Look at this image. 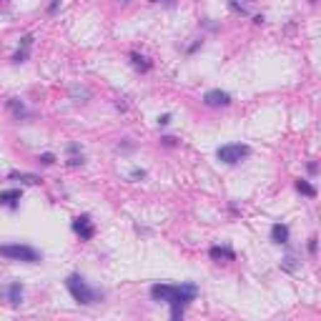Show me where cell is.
Instances as JSON below:
<instances>
[{
  "mask_svg": "<svg viewBox=\"0 0 321 321\" xmlns=\"http://www.w3.org/2000/svg\"><path fill=\"white\" fill-rule=\"evenodd\" d=\"M151 296L156 301L171 304V319H183V309L198 296V289L193 284H156L151 286Z\"/></svg>",
  "mask_w": 321,
  "mask_h": 321,
  "instance_id": "6da1fadb",
  "label": "cell"
},
{
  "mask_svg": "<svg viewBox=\"0 0 321 321\" xmlns=\"http://www.w3.org/2000/svg\"><path fill=\"white\" fill-rule=\"evenodd\" d=\"M65 286L70 291V296L76 299L78 304H83V306H91V304H96V301L103 299V294L96 291V289H91L88 284H85L83 276H78V273H70L68 279H65Z\"/></svg>",
  "mask_w": 321,
  "mask_h": 321,
  "instance_id": "7a4b0ae2",
  "label": "cell"
},
{
  "mask_svg": "<svg viewBox=\"0 0 321 321\" xmlns=\"http://www.w3.org/2000/svg\"><path fill=\"white\" fill-rule=\"evenodd\" d=\"M0 256L10 258V261H25V264H38L40 261V251H35L28 243H5L0 246Z\"/></svg>",
  "mask_w": 321,
  "mask_h": 321,
  "instance_id": "3957f363",
  "label": "cell"
},
{
  "mask_svg": "<svg viewBox=\"0 0 321 321\" xmlns=\"http://www.w3.org/2000/svg\"><path fill=\"white\" fill-rule=\"evenodd\" d=\"M251 153V148L246 143H226V145H221V148L216 151V156H218V160H224V163H228V166H233V163H241V160Z\"/></svg>",
  "mask_w": 321,
  "mask_h": 321,
  "instance_id": "277c9868",
  "label": "cell"
},
{
  "mask_svg": "<svg viewBox=\"0 0 321 321\" xmlns=\"http://www.w3.org/2000/svg\"><path fill=\"white\" fill-rule=\"evenodd\" d=\"M73 231H76L83 241H91V239L96 236V226H93V221H91V216H88V213H83V216H78V218H73Z\"/></svg>",
  "mask_w": 321,
  "mask_h": 321,
  "instance_id": "5b68a950",
  "label": "cell"
},
{
  "mask_svg": "<svg viewBox=\"0 0 321 321\" xmlns=\"http://www.w3.org/2000/svg\"><path fill=\"white\" fill-rule=\"evenodd\" d=\"M203 100H206V106H211V108H218V106H228V103H231V96H228L226 91H218V88H213V91H209L206 96H203Z\"/></svg>",
  "mask_w": 321,
  "mask_h": 321,
  "instance_id": "8992f818",
  "label": "cell"
},
{
  "mask_svg": "<svg viewBox=\"0 0 321 321\" xmlns=\"http://www.w3.org/2000/svg\"><path fill=\"white\" fill-rule=\"evenodd\" d=\"M209 256H211L213 261H233V258H236L233 249H228V246H211V249H209Z\"/></svg>",
  "mask_w": 321,
  "mask_h": 321,
  "instance_id": "52a82bcc",
  "label": "cell"
},
{
  "mask_svg": "<svg viewBox=\"0 0 321 321\" xmlns=\"http://www.w3.org/2000/svg\"><path fill=\"white\" fill-rule=\"evenodd\" d=\"M23 198V191L20 188H8V191H0V203H5V206L16 209V203Z\"/></svg>",
  "mask_w": 321,
  "mask_h": 321,
  "instance_id": "ba28073f",
  "label": "cell"
},
{
  "mask_svg": "<svg viewBox=\"0 0 321 321\" xmlns=\"http://www.w3.org/2000/svg\"><path fill=\"white\" fill-rule=\"evenodd\" d=\"M271 241L273 243H289V226L286 224H273L271 226Z\"/></svg>",
  "mask_w": 321,
  "mask_h": 321,
  "instance_id": "9c48e42d",
  "label": "cell"
},
{
  "mask_svg": "<svg viewBox=\"0 0 321 321\" xmlns=\"http://www.w3.org/2000/svg\"><path fill=\"white\" fill-rule=\"evenodd\" d=\"M10 178H13V181H20V183H28V186H38V183H40V176H35V173L10 171Z\"/></svg>",
  "mask_w": 321,
  "mask_h": 321,
  "instance_id": "30bf717a",
  "label": "cell"
},
{
  "mask_svg": "<svg viewBox=\"0 0 321 321\" xmlns=\"http://www.w3.org/2000/svg\"><path fill=\"white\" fill-rule=\"evenodd\" d=\"M8 108H10V113L16 115V118H25V115H28L25 103H23V100H18V98H10L8 100Z\"/></svg>",
  "mask_w": 321,
  "mask_h": 321,
  "instance_id": "8fae6325",
  "label": "cell"
},
{
  "mask_svg": "<svg viewBox=\"0 0 321 321\" xmlns=\"http://www.w3.org/2000/svg\"><path fill=\"white\" fill-rule=\"evenodd\" d=\"M8 299H10V304L13 306H20L23 304V286L16 281V284H10V289H8Z\"/></svg>",
  "mask_w": 321,
  "mask_h": 321,
  "instance_id": "7c38bea8",
  "label": "cell"
},
{
  "mask_svg": "<svg viewBox=\"0 0 321 321\" xmlns=\"http://www.w3.org/2000/svg\"><path fill=\"white\" fill-rule=\"evenodd\" d=\"M33 46V35H25L23 38V50H18L16 55H13V63H23L25 58H28V48Z\"/></svg>",
  "mask_w": 321,
  "mask_h": 321,
  "instance_id": "4fadbf2b",
  "label": "cell"
},
{
  "mask_svg": "<svg viewBox=\"0 0 321 321\" xmlns=\"http://www.w3.org/2000/svg\"><path fill=\"white\" fill-rule=\"evenodd\" d=\"M296 191H299V193H304V196H309V198H314V196H316V188H314L309 181H296Z\"/></svg>",
  "mask_w": 321,
  "mask_h": 321,
  "instance_id": "5bb4252c",
  "label": "cell"
},
{
  "mask_svg": "<svg viewBox=\"0 0 321 321\" xmlns=\"http://www.w3.org/2000/svg\"><path fill=\"white\" fill-rule=\"evenodd\" d=\"M130 61H133V65H136V68H141V70H148V68H151V63L145 61L143 55H138V53H130Z\"/></svg>",
  "mask_w": 321,
  "mask_h": 321,
  "instance_id": "9a60e30c",
  "label": "cell"
},
{
  "mask_svg": "<svg viewBox=\"0 0 321 321\" xmlns=\"http://www.w3.org/2000/svg\"><path fill=\"white\" fill-rule=\"evenodd\" d=\"M38 163H43V166H53V163H55V156H53V153H40V156H38Z\"/></svg>",
  "mask_w": 321,
  "mask_h": 321,
  "instance_id": "2e32d148",
  "label": "cell"
},
{
  "mask_svg": "<svg viewBox=\"0 0 321 321\" xmlns=\"http://www.w3.org/2000/svg\"><path fill=\"white\" fill-rule=\"evenodd\" d=\"M83 163H85L83 156H70V158H68V166H73V168H76V166H83Z\"/></svg>",
  "mask_w": 321,
  "mask_h": 321,
  "instance_id": "e0dca14e",
  "label": "cell"
},
{
  "mask_svg": "<svg viewBox=\"0 0 321 321\" xmlns=\"http://www.w3.org/2000/svg\"><path fill=\"white\" fill-rule=\"evenodd\" d=\"M281 266H284L286 271H294V269H296V266H294V256H286V258H284V264H281Z\"/></svg>",
  "mask_w": 321,
  "mask_h": 321,
  "instance_id": "ac0fdd59",
  "label": "cell"
},
{
  "mask_svg": "<svg viewBox=\"0 0 321 321\" xmlns=\"http://www.w3.org/2000/svg\"><path fill=\"white\" fill-rule=\"evenodd\" d=\"M228 5H231L233 10H236V13H246V8H243V5L239 3V0H228Z\"/></svg>",
  "mask_w": 321,
  "mask_h": 321,
  "instance_id": "d6986e66",
  "label": "cell"
},
{
  "mask_svg": "<svg viewBox=\"0 0 321 321\" xmlns=\"http://www.w3.org/2000/svg\"><path fill=\"white\" fill-rule=\"evenodd\" d=\"M171 123V113H163V115H158V126H168Z\"/></svg>",
  "mask_w": 321,
  "mask_h": 321,
  "instance_id": "ffe728a7",
  "label": "cell"
},
{
  "mask_svg": "<svg viewBox=\"0 0 321 321\" xmlns=\"http://www.w3.org/2000/svg\"><path fill=\"white\" fill-rule=\"evenodd\" d=\"M130 178H145V171H141V168H133V171H130Z\"/></svg>",
  "mask_w": 321,
  "mask_h": 321,
  "instance_id": "44dd1931",
  "label": "cell"
},
{
  "mask_svg": "<svg viewBox=\"0 0 321 321\" xmlns=\"http://www.w3.org/2000/svg\"><path fill=\"white\" fill-rule=\"evenodd\" d=\"M309 254H316V239H309Z\"/></svg>",
  "mask_w": 321,
  "mask_h": 321,
  "instance_id": "7402d4cb",
  "label": "cell"
},
{
  "mask_svg": "<svg viewBox=\"0 0 321 321\" xmlns=\"http://www.w3.org/2000/svg\"><path fill=\"white\" fill-rule=\"evenodd\" d=\"M151 3H160V0H151Z\"/></svg>",
  "mask_w": 321,
  "mask_h": 321,
  "instance_id": "603a6c76",
  "label": "cell"
},
{
  "mask_svg": "<svg viewBox=\"0 0 321 321\" xmlns=\"http://www.w3.org/2000/svg\"><path fill=\"white\" fill-rule=\"evenodd\" d=\"M123 3H128V0H123Z\"/></svg>",
  "mask_w": 321,
  "mask_h": 321,
  "instance_id": "cb8c5ba5",
  "label": "cell"
},
{
  "mask_svg": "<svg viewBox=\"0 0 321 321\" xmlns=\"http://www.w3.org/2000/svg\"><path fill=\"white\" fill-rule=\"evenodd\" d=\"M311 3H316V0H311Z\"/></svg>",
  "mask_w": 321,
  "mask_h": 321,
  "instance_id": "d4e9b609",
  "label": "cell"
}]
</instances>
